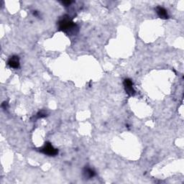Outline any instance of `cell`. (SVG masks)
Wrapping results in <instances>:
<instances>
[{
  "label": "cell",
  "mask_w": 184,
  "mask_h": 184,
  "mask_svg": "<svg viewBox=\"0 0 184 184\" xmlns=\"http://www.w3.org/2000/svg\"><path fill=\"white\" fill-rule=\"evenodd\" d=\"M60 30L64 32H74L76 29V25L73 21L70 19L68 16H65L62 20L58 22Z\"/></svg>",
  "instance_id": "obj_1"
},
{
  "label": "cell",
  "mask_w": 184,
  "mask_h": 184,
  "mask_svg": "<svg viewBox=\"0 0 184 184\" xmlns=\"http://www.w3.org/2000/svg\"><path fill=\"white\" fill-rule=\"evenodd\" d=\"M40 151L43 154L48 156H55L58 153V149L55 148L50 143H45L43 148H40Z\"/></svg>",
  "instance_id": "obj_2"
},
{
  "label": "cell",
  "mask_w": 184,
  "mask_h": 184,
  "mask_svg": "<svg viewBox=\"0 0 184 184\" xmlns=\"http://www.w3.org/2000/svg\"><path fill=\"white\" fill-rule=\"evenodd\" d=\"M124 83L125 89L127 94L128 95H130V96H134V95L135 94V91H134L133 88V83H132L131 79H125L124 83Z\"/></svg>",
  "instance_id": "obj_3"
},
{
  "label": "cell",
  "mask_w": 184,
  "mask_h": 184,
  "mask_svg": "<svg viewBox=\"0 0 184 184\" xmlns=\"http://www.w3.org/2000/svg\"><path fill=\"white\" fill-rule=\"evenodd\" d=\"M20 58L17 55H13L8 60V65L10 68L17 69L20 67Z\"/></svg>",
  "instance_id": "obj_4"
},
{
  "label": "cell",
  "mask_w": 184,
  "mask_h": 184,
  "mask_svg": "<svg viewBox=\"0 0 184 184\" xmlns=\"http://www.w3.org/2000/svg\"><path fill=\"white\" fill-rule=\"evenodd\" d=\"M155 10H156V12H157V14H158V17H159L160 18H161V19L166 20L169 17L168 14H167L166 10L164 9L163 7H156Z\"/></svg>",
  "instance_id": "obj_5"
},
{
  "label": "cell",
  "mask_w": 184,
  "mask_h": 184,
  "mask_svg": "<svg viewBox=\"0 0 184 184\" xmlns=\"http://www.w3.org/2000/svg\"><path fill=\"white\" fill-rule=\"evenodd\" d=\"M83 177H84L86 179H89L94 177L95 175H96V173H95L94 170L91 168V167H86L83 171Z\"/></svg>",
  "instance_id": "obj_6"
},
{
  "label": "cell",
  "mask_w": 184,
  "mask_h": 184,
  "mask_svg": "<svg viewBox=\"0 0 184 184\" xmlns=\"http://www.w3.org/2000/svg\"><path fill=\"white\" fill-rule=\"evenodd\" d=\"M47 116L46 113L44 111H39V112L36 115V119H40V118H43L45 117V116Z\"/></svg>",
  "instance_id": "obj_7"
},
{
  "label": "cell",
  "mask_w": 184,
  "mask_h": 184,
  "mask_svg": "<svg viewBox=\"0 0 184 184\" xmlns=\"http://www.w3.org/2000/svg\"><path fill=\"white\" fill-rule=\"evenodd\" d=\"M72 2H71V1H64V2H63V4H65V5H66V6H68L72 3Z\"/></svg>",
  "instance_id": "obj_8"
}]
</instances>
